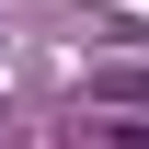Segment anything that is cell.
<instances>
[{
  "label": "cell",
  "instance_id": "1",
  "mask_svg": "<svg viewBox=\"0 0 149 149\" xmlns=\"http://www.w3.org/2000/svg\"><path fill=\"white\" fill-rule=\"evenodd\" d=\"M103 138H115V149H149V115H115Z\"/></svg>",
  "mask_w": 149,
  "mask_h": 149
}]
</instances>
